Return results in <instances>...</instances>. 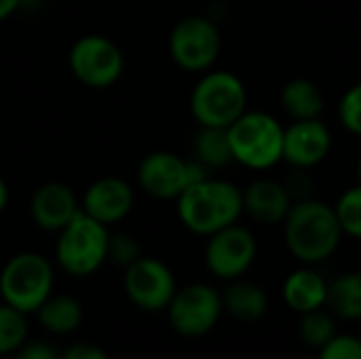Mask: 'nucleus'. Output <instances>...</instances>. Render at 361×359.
<instances>
[{
  "mask_svg": "<svg viewBox=\"0 0 361 359\" xmlns=\"http://www.w3.org/2000/svg\"><path fill=\"white\" fill-rule=\"evenodd\" d=\"M317 351V359H361V339L351 334H336Z\"/></svg>",
  "mask_w": 361,
  "mask_h": 359,
  "instance_id": "27",
  "label": "nucleus"
},
{
  "mask_svg": "<svg viewBox=\"0 0 361 359\" xmlns=\"http://www.w3.org/2000/svg\"><path fill=\"white\" fill-rule=\"evenodd\" d=\"M326 307L338 320H361V271H351L328 281Z\"/></svg>",
  "mask_w": 361,
  "mask_h": 359,
  "instance_id": "20",
  "label": "nucleus"
},
{
  "mask_svg": "<svg viewBox=\"0 0 361 359\" xmlns=\"http://www.w3.org/2000/svg\"><path fill=\"white\" fill-rule=\"evenodd\" d=\"M292 205L294 201L288 188L277 180H256L243 193V212H247L250 218L267 226L283 224Z\"/></svg>",
  "mask_w": 361,
  "mask_h": 359,
  "instance_id": "15",
  "label": "nucleus"
},
{
  "mask_svg": "<svg viewBox=\"0 0 361 359\" xmlns=\"http://www.w3.org/2000/svg\"><path fill=\"white\" fill-rule=\"evenodd\" d=\"M125 292L144 311L167 309L176 294V279L169 267L157 258H137L127 267Z\"/></svg>",
  "mask_w": 361,
  "mask_h": 359,
  "instance_id": "12",
  "label": "nucleus"
},
{
  "mask_svg": "<svg viewBox=\"0 0 361 359\" xmlns=\"http://www.w3.org/2000/svg\"><path fill=\"white\" fill-rule=\"evenodd\" d=\"M233 161L250 169H271L283 161V127L260 110H245L228 129Z\"/></svg>",
  "mask_w": 361,
  "mask_h": 359,
  "instance_id": "3",
  "label": "nucleus"
},
{
  "mask_svg": "<svg viewBox=\"0 0 361 359\" xmlns=\"http://www.w3.org/2000/svg\"><path fill=\"white\" fill-rule=\"evenodd\" d=\"M108 231L106 224L93 220L82 209L59 231L57 262L70 275H91L108 260Z\"/></svg>",
  "mask_w": 361,
  "mask_h": 359,
  "instance_id": "5",
  "label": "nucleus"
},
{
  "mask_svg": "<svg viewBox=\"0 0 361 359\" xmlns=\"http://www.w3.org/2000/svg\"><path fill=\"white\" fill-rule=\"evenodd\" d=\"M343 235L334 207L313 197L296 201L283 220L286 245L305 264L328 260L338 250Z\"/></svg>",
  "mask_w": 361,
  "mask_h": 359,
  "instance_id": "1",
  "label": "nucleus"
},
{
  "mask_svg": "<svg viewBox=\"0 0 361 359\" xmlns=\"http://www.w3.org/2000/svg\"><path fill=\"white\" fill-rule=\"evenodd\" d=\"M6 201H8V190H6V184H4V180L0 178V212L6 207Z\"/></svg>",
  "mask_w": 361,
  "mask_h": 359,
  "instance_id": "33",
  "label": "nucleus"
},
{
  "mask_svg": "<svg viewBox=\"0 0 361 359\" xmlns=\"http://www.w3.org/2000/svg\"><path fill=\"white\" fill-rule=\"evenodd\" d=\"M190 110L201 127L228 129L247 110L245 85L231 72H209L197 83L190 95Z\"/></svg>",
  "mask_w": 361,
  "mask_h": 359,
  "instance_id": "4",
  "label": "nucleus"
},
{
  "mask_svg": "<svg viewBox=\"0 0 361 359\" xmlns=\"http://www.w3.org/2000/svg\"><path fill=\"white\" fill-rule=\"evenodd\" d=\"M258 254L256 237L250 229L231 224L209 235L205 248V264L220 279H239L254 264Z\"/></svg>",
  "mask_w": 361,
  "mask_h": 359,
  "instance_id": "11",
  "label": "nucleus"
},
{
  "mask_svg": "<svg viewBox=\"0 0 361 359\" xmlns=\"http://www.w3.org/2000/svg\"><path fill=\"white\" fill-rule=\"evenodd\" d=\"M326 298H328V279L315 269L309 267L296 269L283 281V300L292 311L300 315L324 309Z\"/></svg>",
  "mask_w": 361,
  "mask_h": 359,
  "instance_id": "17",
  "label": "nucleus"
},
{
  "mask_svg": "<svg viewBox=\"0 0 361 359\" xmlns=\"http://www.w3.org/2000/svg\"><path fill=\"white\" fill-rule=\"evenodd\" d=\"M133 207V190L121 178H102L93 182L82 199V212L102 224L123 220Z\"/></svg>",
  "mask_w": 361,
  "mask_h": 359,
  "instance_id": "14",
  "label": "nucleus"
},
{
  "mask_svg": "<svg viewBox=\"0 0 361 359\" xmlns=\"http://www.w3.org/2000/svg\"><path fill=\"white\" fill-rule=\"evenodd\" d=\"M36 313L40 324L55 334H68L82 322V307L72 296H49Z\"/></svg>",
  "mask_w": 361,
  "mask_h": 359,
  "instance_id": "21",
  "label": "nucleus"
},
{
  "mask_svg": "<svg viewBox=\"0 0 361 359\" xmlns=\"http://www.w3.org/2000/svg\"><path fill=\"white\" fill-rule=\"evenodd\" d=\"M19 4H21V0H0V21L11 17Z\"/></svg>",
  "mask_w": 361,
  "mask_h": 359,
  "instance_id": "32",
  "label": "nucleus"
},
{
  "mask_svg": "<svg viewBox=\"0 0 361 359\" xmlns=\"http://www.w3.org/2000/svg\"><path fill=\"white\" fill-rule=\"evenodd\" d=\"M169 324L171 328L186 339H199L218 324L224 305L222 294H218L212 286L192 284L182 290H176L169 307Z\"/></svg>",
  "mask_w": 361,
  "mask_h": 359,
  "instance_id": "9",
  "label": "nucleus"
},
{
  "mask_svg": "<svg viewBox=\"0 0 361 359\" xmlns=\"http://www.w3.org/2000/svg\"><path fill=\"white\" fill-rule=\"evenodd\" d=\"M309 169H294V174L286 180V188L292 197V201H305V199H311L313 197V180L311 176L307 174Z\"/></svg>",
  "mask_w": 361,
  "mask_h": 359,
  "instance_id": "29",
  "label": "nucleus"
},
{
  "mask_svg": "<svg viewBox=\"0 0 361 359\" xmlns=\"http://www.w3.org/2000/svg\"><path fill=\"white\" fill-rule=\"evenodd\" d=\"M357 178H360V184H361V159L357 161Z\"/></svg>",
  "mask_w": 361,
  "mask_h": 359,
  "instance_id": "34",
  "label": "nucleus"
},
{
  "mask_svg": "<svg viewBox=\"0 0 361 359\" xmlns=\"http://www.w3.org/2000/svg\"><path fill=\"white\" fill-rule=\"evenodd\" d=\"M15 359H61V355L49 345V343H30V345H21L17 349V358Z\"/></svg>",
  "mask_w": 361,
  "mask_h": 359,
  "instance_id": "30",
  "label": "nucleus"
},
{
  "mask_svg": "<svg viewBox=\"0 0 361 359\" xmlns=\"http://www.w3.org/2000/svg\"><path fill=\"white\" fill-rule=\"evenodd\" d=\"M338 224L345 235L361 239V184L347 188L334 205Z\"/></svg>",
  "mask_w": 361,
  "mask_h": 359,
  "instance_id": "25",
  "label": "nucleus"
},
{
  "mask_svg": "<svg viewBox=\"0 0 361 359\" xmlns=\"http://www.w3.org/2000/svg\"><path fill=\"white\" fill-rule=\"evenodd\" d=\"M224 309L239 322H260L269 311V296L267 292L252 284V281H239L233 279V284L222 294Z\"/></svg>",
  "mask_w": 361,
  "mask_h": 359,
  "instance_id": "18",
  "label": "nucleus"
},
{
  "mask_svg": "<svg viewBox=\"0 0 361 359\" xmlns=\"http://www.w3.org/2000/svg\"><path fill=\"white\" fill-rule=\"evenodd\" d=\"M324 95L309 78H292L281 89V106L294 121L319 118L324 112Z\"/></svg>",
  "mask_w": 361,
  "mask_h": 359,
  "instance_id": "19",
  "label": "nucleus"
},
{
  "mask_svg": "<svg viewBox=\"0 0 361 359\" xmlns=\"http://www.w3.org/2000/svg\"><path fill=\"white\" fill-rule=\"evenodd\" d=\"M332 150V133L319 118L294 121L283 129V161L294 169H313L328 159Z\"/></svg>",
  "mask_w": 361,
  "mask_h": 359,
  "instance_id": "13",
  "label": "nucleus"
},
{
  "mask_svg": "<svg viewBox=\"0 0 361 359\" xmlns=\"http://www.w3.org/2000/svg\"><path fill=\"white\" fill-rule=\"evenodd\" d=\"M338 121H341V125L349 133L360 135L361 138V83L353 85L341 97V104H338Z\"/></svg>",
  "mask_w": 361,
  "mask_h": 359,
  "instance_id": "26",
  "label": "nucleus"
},
{
  "mask_svg": "<svg viewBox=\"0 0 361 359\" xmlns=\"http://www.w3.org/2000/svg\"><path fill=\"white\" fill-rule=\"evenodd\" d=\"M195 154L205 167H226L233 163L228 131L220 127H201L195 138Z\"/></svg>",
  "mask_w": 361,
  "mask_h": 359,
  "instance_id": "22",
  "label": "nucleus"
},
{
  "mask_svg": "<svg viewBox=\"0 0 361 359\" xmlns=\"http://www.w3.org/2000/svg\"><path fill=\"white\" fill-rule=\"evenodd\" d=\"M30 212L40 229L61 231L78 214V205L74 193L66 184L47 182L34 193Z\"/></svg>",
  "mask_w": 361,
  "mask_h": 359,
  "instance_id": "16",
  "label": "nucleus"
},
{
  "mask_svg": "<svg viewBox=\"0 0 361 359\" xmlns=\"http://www.w3.org/2000/svg\"><path fill=\"white\" fill-rule=\"evenodd\" d=\"M243 214V190L233 182L203 178L178 197V216L195 235H214L237 224Z\"/></svg>",
  "mask_w": 361,
  "mask_h": 359,
  "instance_id": "2",
  "label": "nucleus"
},
{
  "mask_svg": "<svg viewBox=\"0 0 361 359\" xmlns=\"http://www.w3.org/2000/svg\"><path fill=\"white\" fill-rule=\"evenodd\" d=\"M205 165L173 152H150L137 169V182L150 197L178 199L190 184L207 178Z\"/></svg>",
  "mask_w": 361,
  "mask_h": 359,
  "instance_id": "8",
  "label": "nucleus"
},
{
  "mask_svg": "<svg viewBox=\"0 0 361 359\" xmlns=\"http://www.w3.org/2000/svg\"><path fill=\"white\" fill-rule=\"evenodd\" d=\"M222 36L218 25L201 15L184 17L169 34V53L173 61L188 72L212 68L220 55Z\"/></svg>",
  "mask_w": 361,
  "mask_h": 359,
  "instance_id": "7",
  "label": "nucleus"
},
{
  "mask_svg": "<svg viewBox=\"0 0 361 359\" xmlns=\"http://www.w3.org/2000/svg\"><path fill=\"white\" fill-rule=\"evenodd\" d=\"M108 258L127 269L140 258V245L129 235H114L108 239Z\"/></svg>",
  "mask_w": 361,
  "mask_h": 359,
  "instance_id": "28",
  "label": "nucleus"
},
{
  "mask_svg": "<svg viewBox=\"0 0 361 359\" xmlns=\"http://www.w3.org/2000/svg\"><path fill=\"white\" fill-rule=\"evenodd\" d=\"M70 68L82 85L104 89L116 83L123 74V53L110 38L89 34L74 42L70 51Z\"/></svg>",
  "mask_w": 361,
  "mask_h": 359,
  "instance_id": "10",
  "label": "nucleus"
},
{
  "mask_svg": "<svg viewBox=\"0 0 361 359\" xmlns=\"http://www.w3.org/2000/svg\"><path fill=\"white\" fill-rule=\"evenodd\" d=\"M300 339L305 345L313 349H322L336 336V317L324 309L305 313L300 320Z\"/></svg>",
  "mask_w": 361,
  "mask_h": 359,
  "instance_id": "23",
  "label": "nucleus"
},
{
  "mask_svg": "<svg viewBox=\"0 0 361 359\" xmlns=\"http://www.w3.org/2000/svg\"><path fill=\"white\" fill-rule=\"evenodd\" d=\"M53 269L40 254H17L0 273V294L21 313H34L51 296Z\"/></svg>",
  "mask_w": 361,
  "mask_h": 359,
  "instance_id": "6",
  "label": "nucleus"
},
{
  "mask_svg": "<svg viewBox=\"0 0 361 359\" xmlns=\"http://www.w3.org/2000/svg\"><path fill=\"white\" fill-rule=\"evenodd\" d=\"M27 336L25 313L11 305H0V355L15 353Z\"/></svg>",
  "mask_w": 361,
  "mask_h": 359,
  "instance_id": "24",
  "label": "nucleus"
},
{
  "mask_svg": "<svg viewBox=\"0 0 361 359\" xmlns=\"http://www.w3.org/2000/svg\"><path fill=\"white\" fill-rule=\"evenodd\" d=\"M61 359H110L99 347L95 345H87V343H80V345H72Z\"/></svg>",
  "mask_w": 361,
  "mask_h": 359,
  "instance_id": "31",
  "label": "nucleus"
}]
</instances>
